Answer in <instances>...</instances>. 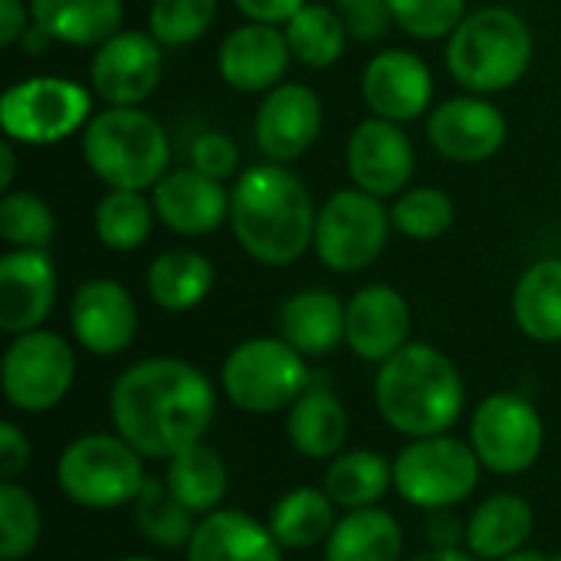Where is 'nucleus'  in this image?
<instances>
[{
  "mask_svg": "<svg viewBox=\"0 0 561 561\" xmlns=\"http://www.w3.org/2000/svg\"><path fill=\"white\" fill-rule=\"evenodd\" d=\"M108 408L115 434L141 457L171 460L204 440L217 414V391L197 365L158 355L115 378Z\"/></svg>",
  "mask_w": 561,
  "mask_h": 561,
  "instance_id": "nucleus-1",
  "label": "nucleus"
},
{
  "mask_svg": "<svg viewBox=\"0 0 561 561\" xmlns=\"http://www.w3.org/2000/svg\"><path fill=\"white\" fill-rule=\"evenodd\" d=\"M316 204L296 171L276 161L247 168L230 191V230L263 266L296 263L316 240Z\"/></svg>",
  "mask_w": 561,
  "mask_h": 561,
  "instance_id": "nucleus-2",
  "label": "nucleus"
},
{
  "mask_svg": "<svg viewBox=\"0 0 561 561\" xmlns=\"http://www.w3.org/2000/svg\"><path fill=\"white\" fill-rule=\"evenodd\" d=\"M375 404L385 424L411 440L447 434L467 404L457 365L427 342H408L378 365Z\"/></svg>",
  "mask_w": 561,
  "mask_h": 561,
  "instance_id": "nucleus-3",
  "label": "nucleus"
},
{
  "mask_svg": "<svg viewBox=\"0 0 561 561\" xmlns=\"http://www.w3.org/2000/svg\"><path fill=\"white\" fill-rule=\"evenodd\" d=\"M82 158L89 171L122 191H151L171 164L164 125L141 105H108L82 128Z\"/></svg>",
  "mask_w": 561,
  "mask_h": 561,
  "instance_id": "nucleus-4",
  "label": "nucleus"
},
{
  "mask_svg": "<svg viewBox=\"0 0 561 561\" xmlns=\"http://www.w3.org/2000/svg\"><path fill=\"white\" fill-rule=\"evenodd\" d=\"M533 30L510 7H480L447 36V69L473 95L513 89L533 66Z\"/></svg>",
  "mask_w": 561,
  "mask_h": 561,
  "instance_id": "nucleus-5",
  "label": "nucleus"
},
{
  "mask_svg": "<svg viewBox=\"0 0 561 561\" xmlns=\"http://www.w3.org/2000/svg\"><path fill=\"white\" fill-rule=\"evenodd\" d=\"M220 385L243 414L289 411L312 385L306 355L279 335H256L230 348L220 365Z\"/></svg>",
  "mask_w": 561,
  "mask_h": 561,
  "instance_id": "nucleus-6",
  "label": "nucleus"
},
{
  "mask_svg": "<svg viewBox=\"0 0 561 561\" xmlns=\"http://www.w3.org/2000/svg\"><path fill=\"white\" fill-rule=\"evenodd\" d=\"M141 454L118 434H85L66 444L56 463L62 496L82 510H118L145 486Z\"/></svg>",
  "mask_w": 561,
  "mask_h": 561,
  "instance_id": "nucleus-7",
  "label": "nucleus"
},
{
  "mask_svg": "<svg viewBox=\"0 0 561 561\" xmlns=\"http://www.w3.org/2000/svg\"><path fill=\"white\" fill-rule=\"evenodd\" d=\"M480 470L473 444L450 434L417 437L394 457V490L408 506L454 510L477 490Z\"/></svg>",
  "mask_w": 561,
  "mask_h": 561,
  "instance_id": "nucleus-8",
  "label": "nucleus"
},
{
  "mask_svg": "<svg viewBox=\"0 0 561 561\" xmlns=\"http://www.w3.org/2000/svg\"><path fill=\"white\" fill-rule=\"evenodd\" d=\"M92 118V95L66 76H33L13 82L0 99L3 138L16 145H56L82 131Z\"/></svg>",
  "mask_w": 561,
  "mask_h": 561,
  "instance_id": "nucleus-9",
  "label": "nucleus"
},
{
  "mask_svg": "<svg viewBox=\"0 0 561 561\" xmlns=\"http://www.w3.org/2000/svg\"><path fill=\"white\" fill-rule=\"evenodd\" d=\"M391 227V207H385L381 197L345 187L319 207L312 247L325 270L362 273L381 256Z\"/></svg>",
  "mask_w": 561,
  "mask_h": 561,
  "instance_id": "nucleus-10",
  "label": "nucleus"
},
{
  "mask_svg": "<svg viewBox=\"0 0 561 561\" xmlns=\"http://www.w3.org/2000/svg\"><path fill=\"white\" fill-rule=\"evenodd\" d=\"M76 381L72 345L49 329L13 335L0 362V388L20 414L53 411Z\"/></svg>",
  "mask_w": 561,
  "mask_h": 561,
  "instance_id": "nucleus-11",
  "label": "nucleus"
},
{
  "mask_svg": "<svg viewBox=\"0 0 561 561\" xmlns=\"http://www.w3.org/2000/svg\"><path fill=\"white\" fill-rule=\"evenodd\" d=\"M470 444L490 473L516 477L536 467L546 447V424L529 398L496 391L483 398L470 421Z\"/></svg>",
  "mask_w": 561,
  "mask_h": 561,
  "instance_id": "nucleus-12",
  "label": "nucleus"
},
{
  "mask_svg": "<svg viewBox=\"0 0 561 561\" xmlns=\"http://www.w3.org/2000/svg\"><path fill=\"white\" fill-rule=\"evenodd\" d=\"M161 43L141 30H118L112 39L95 46L89 62L92 92L105 105H141L161 82L164 56Z\"/></svg>",
  "mask_w": 561,
  "mask_h": 561,
  "instance_id": "nucleus-13",
  "label": "nucleus"
},
{
  "mask_svg": "<svg viewBox=\"0 0 561 561\" xmlns=\"http://www.w3.org/2000/svg\"><path fill=\"white\" fill-rule=\"evenodd\" d=\"M506 115L486 95H454L434 105L427 115V141L454 164H483L496 158L506 145Z\"/></svg>",
  "mask_w": 561,
  "mask_h": 561,
  "instance_id": "nucleus-14",
  "label": "nucleus"
},
{
  "mask_svg": "<svg viewBox=\"0 0 561 561\" xmlns=\"http://www.w3.org/2000/svg\"><path fill=\"white\" fill-rule=\"evenodd\" d=\"M414 145L398 122L365 118L352 128L345 145V168L355 187L375 197H398L414 178Z\"/></svg>",
  "mask_w": 561,
  "mask_h": 561,
  "instance_id": "nucleus-15",
  "label": "nucleus"
},
{
  "mask_svg": "<svg viewBox=\"0 0 561 561\" xmlns=\"http://www.w3.org/2000/svg\"><path fill=\"white\" fill-rule=\"evenodd\" d=\"M322 131V99L302 82L270 89L253 118V138L266 161L289 164L302 158Z\"/></svg>",
  "mask_w": 561,
  "mask_h": 561,
  "instance_id": "nucleus-16",
  "label": "nucleus"
},
{
  "mask_svg": "<svg viewBox=\"0 0 561 561\" xmlns=\"http://www.w3.org/2000/svg\"><path fill=\"white\" fill-rule=\"evenodd\" d=\"M69 329L79 348L89 355H122L138 332V309L131 293L105 276L85 279L69 299Z\"/></svg>",
  "mask_w": 561,
  "mask_h": 561,
  "instance_id": "nucleus-17",
  "label": "nucleus"
},
{
  "mask_svg": "<svg viewBox=\"0 0 561 561\" xmlns=\"http://www.w3.org/2000/svg\"><path fill=\"white\" fill-rule=\"evenodd\" d=\"M362 99L371 115L388 122H414L434 102L431 66L411 49H381L362 72Z\"/></svg>",
  "mask_w": 561,
  "mask_h": 561,
  "instance_id": "nucleus-18",
  "label": "nucleus"
},
{
  "mask_svg": "<svg viewBox=\"0 0 561 561\" xmlns=\"http://www.w3.org/2000/svg\"><path fill=\"white\" fill-rule=\"evenodd\" d=\"M289 59H293V49H289L286 30L273 23H256V20H247L243 26L230 30L217 49L220 79L230 89L247 92V95H256V92L266 95L270 89H276L289 72Z\"/></svg>",
  "mask_w": 561,
  "mask_h": 561,
  "instance_id": "nucleus-19",
  "label": "nucleus"
},
{
  "mask_svg": "<svg viewBox=\"0 0 561 561\" xmlns=\"http://www.w3.org/2000/svg\"><path fill=\"white\" fill-rule=\"evenodd\" d=\"M56 306V263L46 250H7L0 256V329L23 335L43 329Z\"/></svg>",
  "mask_w": 561,
  "mask_h": 561,
  "instance_id": "nucleus-20",
  "label": "nucleus"
},
{
  "mask_svg": "<svg viewBox=\"0 0 561 561\" xmlns=\"http://www.w3.org/2000/svg\"><path fill=\"white\" fill-rule=\"evenodd\" d=\"M408 335L411 306L394 286L371 283L345 302V345L362 362H388L408 345Z\"/></svg>",
  "mask_w": 561,
  "mask_h": 561,
  "instance_id": "nucleus-21",
  "label": "nucleus"
},
{
  "mask_svg": "<svg viewBox=\"0 0 561 561\" xmlns=\"http://www.w3.org/2000/svg\"><path fill=\"white\" fill-rule=\"evenodd\" d=\"M158 220L178 237H207L230 220V191L197 168L168 171L151 187Z\"/></svg>",
  "mask_w": 561,
  "mask_h": 561,
  "instance_id": "nucleus-22",
  "label": "nucleus"
},
{
  "mask_svg": "<svg viewBox=\"0 0 561 561\" xmlns=\"http://www.w3.org/2000/svg\"><path fill=\"white\" fill-rule=\"evenodd\" d=\"M187 561H283V546L270 526L240 510H214L197 519Z\"/></svg>",
  "mask_w": 561,
  "mask_h": 561,
  "instance_id": "nucleus-23",
  "label": "nucleus"
},
{
  "mask_svg": "<svg viewBox=\"0 0 561 561\" xmlns=\"http://www.w3.org/2000/svg\"><path fill=\"white\" fill-rule=\"evenodd\" d=\"M276 325L299 355L319 358L345 342V302L329 289H299L279 306Z\"/></svg>",
  "mask_w": 561,
  "mask_h": 561,
  "instance_id": "nucleus-24",
  "label": "nucleus"
},
{
  "mask_svg": "<svg viewBox=\"0 0 561 561\" xmlns=\"http://www.w3.org/2000/svg\"><path fill=\"white\" fill-rule=\"evenodd\" d=\"M286 437L296 454L309 460H335L348 437L345 404L325 385H309V391L286 414Z\"/></svg>",
  "mask_w": 561,
  "mask_h": 561,
  "instance_id": "nucleus-25",
  "label": "nucleus"
},
{
  "mask_svg": "<svg viewBox=\"0 0 561 561\" xmlns=\"http://www.w3.org/2000/svg\"><path fill=\"white\" fill-rule=\"evenodd\" d=\"M33 23L66 46H102L122 30V0H30Z\"/></svg>",
  "mask_w": 561,
  "mask_h": 561,
  "instance_id": "nucleus-26",
  "label": "nucleus"
},
{
  "mask_svg": "<svg viewBox=\"0 0 561 561\" xmlns=\"http://www.w3.org/2000/svg\"><path fill=\"white\" fill-rule=\"evenodd\" d=\"M533 506L516 493H496L483 500L467 519V552L480 561H500L526 549L533 536Z\"/></svg>",
  "mask_w": 561,
  "mask_h": 561,
  "instance_id": "nucleus-27",
  "label": "nucleus"
},
{
  "mask_svg": "<svg viewBox=\"0 0 561 561\" xmlns=\"http://www.w3.org/2000/svg\"><path fill=\"white\" fill-rule=\"evenodd\" d=\"M214 263L201 250H164L148 263L145 289L148 299L164 312H191L214 289Z\"/></svg>",
  "mask_w": 561,
  "mask_h": 561,
  "instance_id": "nucleus-28",
  "label": "nucleus"
},
{
  "mask_svg": "<svg viewBox=\"0 0 561 561\" xmlns=\"http://www.w3.org/2000/svg\"><path fill=\"white\" fill-rule=\"evenodd\" d=\"M404 536L391 513L378 506L348 510L325 539V561H401Z\"/></svg>",
  "mask_w": 561,
  "mask_h": 561,
  "instance_id": "nucleus-29",
  "label": "nucleus"
},
{
  "mask_svg": "<svg viewBox=\"0 0 561 561\" xmlns=\"http://www.w3.org/2000/svg\"><path fill=\"white\" fill-rule=\"evenodd\" d=\"M513 319L533 342H561V260H539L516 279Z\"/></svg>",
  "mask_w": 561,
  "mask_h": 561,
  "instance_id": "nucleus-30",
  "label": "nucleus"
},
{
  "mask_svg": "<svg viewBox=\"0 0 561 561\" xmlns=\"http://www.w3.org/2000/svg\"><path fill=\"white\" fill-rule=\"evenodd\" d=\"M335 503L329 500L325 490L316 486H299L289 490L286 496L276 500V506L270 510V533L276 536V542L289 552H302V549H316L325 546V539L335 529Z\"/></svg>",
  "mask_w": 561,
  "mask_h": 561,
  "instance_id": "nucleus-31",
  "label": "nucleus"
},
{
  "mask_svg": "<svg viewBox=\"0 0 561 561\" xmlns=\"http://www.w3.org/2000/svg\"><path fill=\"white\" fill-rule=\"evenodd\" d=\"M164 483L184 510H191L194 516H207L224 503L230 477L224 457L201 440L168 460Z\"/></svg>",
  "mask_w": 561,
  "mask_h": 561,
  "instance_id": "nucleus-32",
  "label": "nucleus"
},
{
  "mask_svg": "<svg viewBox=\"0 0 561 561\" xmlns=\"http://www.w3.org/2000/svg\"><path fill=\"white\" fill-rule=\"evenodd\" d=\"M394 486V463L378 450H348L339 454L322 480L329 500L342 510L375 506Z\"/></svg>",
  "mask_w": 561,
  "mask_h": 561,
  "instance_id": "nucleus-33",
  "label": "nucleus"
},
{
  "mask_svg": "<svg viewBox=\"0 0 561 561\" xmlns=\"http://www.w3.org/2000/svg\"><path fill=\"white\" fill-rule=\"evenodd\" d=\"M154 220L158 214L154 204L145 197V191L108 187L92 210V230L99 243L115 253H131L145 247L154 230Z\"/></svg>",
  "mask_w": 561,
  "mask_h": 561,
  "instance_id": "nucleus-34",
  "label": "nucleus"
},
{
  "mask_svg": "<svg viewBox=\"0 0 561 561\" xmlns=\"http://www.w3.org/2000/svg\"><path fill=\"white\" fill-rule=\"evenodd\" d=\"M283 30H286L293 59H299L309 69H325V66L339 62L348 46V36H352L335 7L312 3V0Z\"/></svg>",
  "mask_w": 561,
  "mask_h": 561,
  "instance_id": "nucleus-35",
  "label": "nucleus"
},
{
  "mask_svg": "<svg viewBox=\"0 0 561 561\" xmlns=\"http://www.w3.org/2000/svg\"><path fill=\"white\" fill-rule=\"evenodd\" d=\"M131 519H135L138 536L158 549H187L197 529L194 513L174 500L164 480H151V477L145 480L141 493L131 503Z\"/></svg>",
  "mask_w": 561,
  "mask_h": 561,
  "instance_id": "nucleus-36",
  "label": "nucleus"
},
{
  "mask_svg": "<svg viewBox=\"0 0 561 561\" xmlns=\"http://www.w3.org/2000/svg\"><path fill=\"white\" fill-rule=\"evenodd\" d=\"M454 220H457V207H454L450 194L440 187H427V184L401 191L391 207L394 230L401 237L421 240V243L444 237L454 227Z\"/></svg>",
  "mask_w": 561,
  "mask_h": 561,
  "instance_id": "nucleus-37",
  "label": "nucleus"
},
{
  "mask_svg": "<svg viewBox=\"0 0 561 561\" xmlns=\"http://www.w3.org/2000/svg\"><path fill=\"white\" fill-rule=\"evenodd\" d=\"M56 237L53 207L33 191H7L0 197V240L10 250H46Z\"/></svg>",
  "mask_w": 561,
  "mask_h": 561,
  "instance_id": "nucleus-38",
  "label": "nucleus"
},
{
  "mask_svg": "<svg viewBox=\"0 0 561 561\" xmlns=\"http://www.w3.org/2000/svg\"><path fill=\"white\" fill-rule=\"evenodd\" d=\"M43 536V516L36 500L16 483H0V559L20 561L26 559Z\"/></svg>",
  "mask_w": 561,
  "mask_h": 561,
  "instance_id": "nucleus-39",
  "label": "nucleus"
},
{
  "mask_svg": "<svg viewBox=\"0 0 561 561\" xmlns=\"http://www.w3.org/2000/svg\"><path fill=\"white\" fill-rule=\"evenodd\" d=\"M217 16V0H151L148 7V33L168 46H187L201 39Z\"/></svg>",
  "mask_w": 561,
  "mask_h": 561,
  "instance_id": "nucleus-40",
  "label": "nucleus"
},
{
  "mask_svg": "<svg viewBox=\"0 0 561 561\" xmlns=\"http://www.w3.org/2000/svg\"><path fill=\"white\" fill-rule=\"evenodd\" d=\"M388 7L391 20L414 39H444L467 16V0H388Z\"/></svg>",
  "mask_w": 561,
  "mask_h": 561,
  "instance_id": "nucleus-41",
  "label": "nucleus"
},
{
  "mask_svg": "<svg viewBox=\"0 0 561 561\" xmlns=\"http://www.w3.org/2000/svg\"><path fill=\"white\" fill-rule=\"evenodd\" d=\"M191 168L214 181H230L240 168V151L233 138H227L224 131H204L191 145Z\"/></svg>",
  "mask_w": 561,
  "mask_h": 561,
  "instance_id": "nucleus-42",
  "label": "nucleus"
},
{
  "mask_svg": "<svg viewBox=\"0 0 561 561\" xmlns=\"http://www.w3.org/2000/svg\"><path fill=\"white\" fill-rule=\"evenodd\" d=\"M335 10L342 13L348 33L362 43L381 39L394 23L388 0H335Z\"/></svg>",
  "mask_w": 561,
  "mask_h": 561,
  "instance_id": "nucleus-43",
  "label": "nucleus"
},
{
  "mask_svg": "<svg viewBox=\"0 0 561 561\" xmlns=\"http://www.w3.org/2000/svg\"><path fill=\"white\" fill-rule=\"evenodd\" d=\"M30 454L33 450H30L26 434L13 421H3L0 424V480H16L20 473H26Z\"/></svg>",
  "mask_w": 561,
  "mask_h": 561,
  "instance_id": "nucleus-44",
  "label": "nucleus"
},
{
  "mask_svg": "<svg viewBox=\"0 0 561 561\" xmlns=\"http://www.w3.org/2000/svg\"><path fill=\"white\" fill-rule=\"evenodd\" d=\"M309 0H233V7L256 23H273V26H286Z\"/></svg>",
  "mask_w": 561,
  "mask_h": 561,
  "instance_id": "nucleus-45",
  "label": "nucleus"
},
{
  "mask_svg": "<svg viewBox=\"0 0 561 561\" xmlns=\"http://www.w3.org/2000/svg\"><path fill=\"white\" fill-rule=\"evenodd\" d=\"M33 26L30 0H0V46H16Z\"/></svg>",
  "mask_w": 561,
  "mask_h": 561,
  "instance_id": "nucleus-46",
  "label": "nucleus"
},
{
  "mask_svg": "<svg viewBox=\"0 0 561 561\" xmlns=\"http://www.w3.org/2000/svg\"><path fill=\"white\" fill-rule=\"evenodd\" d=\"M427 539L434 549H460V542H467V526H460L450 510H437L431 513Z\"/></svg>",
  "mask_w": 561,
  "mask_h": 561,
  "instance_id": "nucleus-47",
  "label": "nucleus"
},
{
  "mask_svg": "<svg viewBox=\"0 0 561 561\" xmlns=\"http://www.w3.org/2000/svg\"><path fill=\"white\" fill-rule=\"evenodd\" d=\"M13 145L16 141H10V138H3V145H0V187L3 191H10L13 178H16V148Z\"/></svg>",
  "mask_w": 561,
  "mask_h": 561,
  "instance_id": "nucleus-48",
  "label": "nucleus"
},
{
  "mask_svg": "<svg viewBox=\"0 0 561 561\" xmlns=\"http://www.w3.org/2000/svg\"><path fill=\"white\" fill-rule=\"evenodd\" d=\"M404 561H480V559H473L467 549H427V552L411 556V559H404Z\"/></svg>",
  "mask_w": 561,
  "mask_h": 561,
  "instance_id": "nucleus-49",
  "label": "nucleus"
},
{
  "mask_svg": "<svg viewBox=\"0 0 561 561\" xmlns=\"http://www.w3.org/2000/svg\"><path fill=\"white\" fill-rule=\"evenodd\" d=\"M500 561H552L546 559L542 552H536V549H519V552H513V556H506V559Z\"/></svg>",
  "mask_w": 561,
  "mask_h": 561,
  "instance_id": "nucleus-50",
  "label": "nucleus"
},
{
  "mask_svg": "<svg viewBox=\"0 0 561 561\" xmlns=\"http://www.w3.org/2000/svg\"><path fill=\"white\" fill-rule=\"evenodd\" d=\"M118 561H158V559H151V556H125V559H118Z\"/></svg>",
  "mask_w": 561,
  "mask_h": 561,
  "instance_id": "nucleus-51",
  "label": "nucleus"
},
{
  "mask_svg": "<svg viewBox=\"0 0 561 561\" xmlns=\"http://www.w3.org/2000/svg\"><path fill=\"white\" fill-rule=\"evenodd\" d=\"M552 561H561V556H556V559H552Z\"/></svg>",
  "mask_w": 561,
  "mask_h": 561,
  "instance_id": "nucleus-52",
  "label": "nucleus"
}]
</instances>
